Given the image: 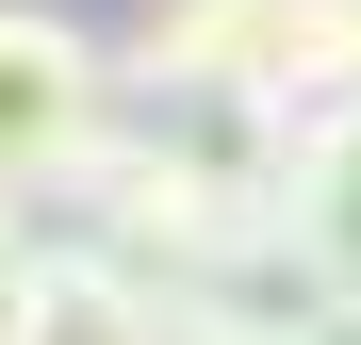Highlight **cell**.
<instances>
[{"instance_id": "4", "label": "cell", "mask_w": 361, "mask_h": 345, "mask_svg": "<svg viewBox=\"0 0 361 345\" xmlns=\"http://www.w3.org/2000/svg\"><path fill=\"white\" fill-rule=\"evenodd\" d=\"M17 279H33V214L0 198V329H17Z\"/></svg>"}, {"instance_id": "2", "label": "cell", "mask_w": 361, "mask_h": 345, "mask_svg": "<svg viewBox=\"0 0 361 345\" xmlns=\"http://www.w3.org/2000/svg\"><path fill=\"white\" fill-rule=\"evenodd\" d=\"M0 345H180V313L148 296L132 263H99L82 230H49L33 279H17V329H0Z\"/></svg>"}, {"instance_id": "1", "label": "cell", "mask_w": 361, "mask_h": 345, "mask_svg": "<svg viewBox=\"0 0 361 345\" xmlns=\"http://www.w3.org/2000/svg\"><path fill=\"white\" fill-rule=\"evenodd\" d=\"M115 49L82 17H49V0H0V198H82V164L115 148Z\"/></svg>"}, {"instance_id": "3", "label": "cell", "mask_w": 361, "mask_h": 345, "mask_svg": "<svg viewBox=\"0 0 361 345\" xmlns=\"http://www.w3.org/2000/svg\"><path fill=\"white\" fill-rule=\"evenodd\" d=\"M279 230H295V263H312L329 296H361V99L295 132V198H279Z\"/></svg>"}]
</instances>
